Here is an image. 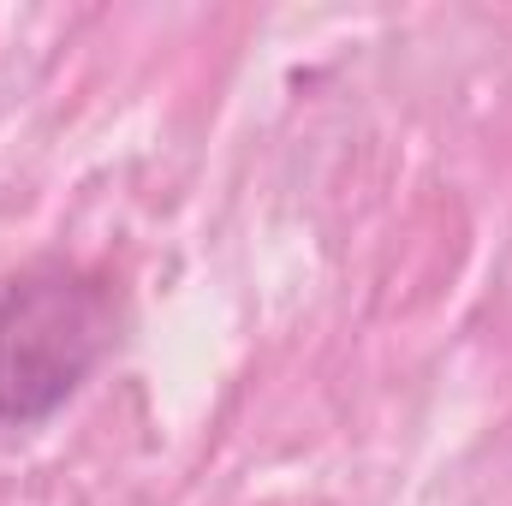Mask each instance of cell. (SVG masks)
Masks as SVG:
<instances>
[{"instance_id": "6da1fadb", "label": "cell", "mask_w": 512, "mask_h": 506, "mask_svg": "<svg viewBox=\"0 0 512 506\" xmlns=\"http://www.w3.org/2000/svg\"><path fill=\"white\" fill-rule=\"evenodd\" d=\"M120 340L114 292L66 262H42L0 292V423L54 417Z\"/></svg>"}]
</instances>
